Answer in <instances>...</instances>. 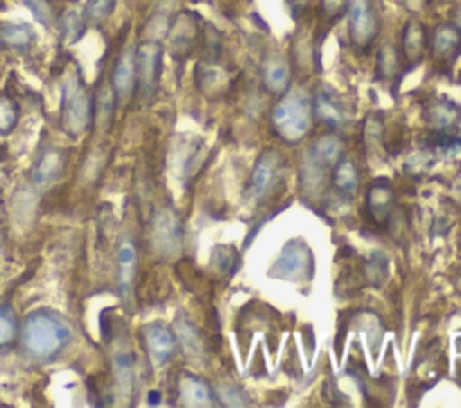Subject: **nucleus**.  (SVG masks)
I'll return each instance as SVG.
<instances>
[{"label":"nucleus","mask_w":461,"mask_h":408,"mask_svg":"<svg viewBox=\"0 0 461 408\" xmlns=\"http://www.w3.org/2000/svg\"><path fill=\"white\" fill-rule=\"evenodd\" d=\"M70 325L50 311L31 313L22 325V345L27 354L40 359L58 356L70 341Z\"/></svg>","instance_id":"1"},{"label":"nucleus","mask_w":461,"mask_h":408,"mask_svg":"<svg viewBox=\"0 0 461 408\" xmlns=\"http://www.w3.org/2000/svg\"><path fill=\"white\" fill-rule=\"evenodd\" d=\"M312 120V101L299 90L285 92L270 111V122L276 135L288 144L301 142L310 133Z\"/></svg>","instance_id":"2"},{"label":"nucleus","mask_w":461,"mask_h":408,"mask_svg":"<svg viewBox=\"0 0 461 408\" xmlns=\"http://www.w3.org/2000/svg\"><path fill=\"white\" fill-rule=\"evenodd\" d=\"M92 115V102L88 90L83 86L77 74H72L63 84L61 97V124L68 135H81Z\"/></svg>","instance_id":"3"},{"label":"nucleus","mask_w":461,"mask_h":408,"mask_svg":"<svg viewBox=\"0 0 461 408\" xmlns=\"http://www.w3.org/2000/svg\"><path fill=\"white\" fill-rule=\"evenodd\" d=\"M348 31L349 40L358 49H367L380 32V16L373 0H348Z\"/></svg>","instance_id":"4"},{"label":"nucleus","mask_w":461,"mask_h":408,"mask_svg":"<svg viewBox=\"0 0 461 408\" xmlns=\"http://www.w3.org/2000/svg\"><path fill=\"white\" fill-rule=\"evenodd\" d=\"M313 257L308 244L301 239L288 241L279 257L274 261L270 268V275L277 279H290V280H303L312 277Z\"/></svg>","instance_id":"5"},{"label":"nucleus","mask_w":461,"mask_h":408,"mask_svg":"<svg viewBox=\"0 0 461 408\" xmlns=\"http://www.w3.org/2000/svg\"><path fill=\"white\" fill-rule=\"evenodd\" d=\"M137 63V79L140 92L148 97L155 92L160 77L162 65V47L157 41H146L135 52Z\"/></svg>","instance_id":"6"},{"label":"nucleus","mask_w":461,"mask_h":408,"mask_svg":"<svg viewBox=\"0 0 461 408\" xmlns=\"http://www.w3.org/2000/svg\"><path fill=\"white\" fill-rule=\"evenodd\" d=\"M153 244H155L157 253H160L164 257H173L180 252V246H182L180 223L173 210L164 208L155 216Z\"/></svg>","instance_id":"7"},{"label":"nucleus","mask_w":461,"mask_h":408,"mask_svg":"<svg viewBox=\"0 0 461 408\" xmlns=\"http://www.w3.org/2000/svg\"><path fill=\"white\" fill-rule=\"evenodd\" d=\"M142 338H144L148 358L151 359L153 365L160 367L171 358L176 345V338L169 327L158 322L148 324L142 327Z\"/></svg>","instance_id":"8"},{"label":"nucleus","mask_w":461,"mask_h":408,"mask_svg":"<svg viewBox=\"0 0 461 408\" xmlns=\"http://www.w3.org/2000/svg\"><path fill=\"white\" fill-rule=\"evenodd\" d=\"M279 167H281L279 155L272 149L265 151L256 160V165H254L252 176H250V192L256 200H261L274 187Z\"/></svg>","instance_id":"9"},{"label":"nucleus","mask_w":461,"mask_h":408,"mask_svg":"<svg viewBox=\"0 0 461 408\" xmlns=\"http://www.w3.org/2000/svg\"><path fill=\"white\" fill-rule=\"evenodd\" d=\"M312 110H313V115L321 122H324V124H328L330 128H335V129L342 128L346 124V120H348V115H346L342 104L324 86H321V88H317L313 92Z\"/></svg>","instance_id":"10"},{"label":"nucleus","mask_w":461,"mask_h":408,"mask_svg":"<svg viewBox=\"0 0 461 408\" xmlns=\"http://www.w3.org/2000/svg\"><path fill=\"white\" fill-rule=\"evenodd\" d=\"M366 208L373 223L385 225L393 208V189L387 180H375L366 196Z\"/></svg>","instance_id":"11"},{"label":"nucleus","mask_w":461,"mask_h":408,"mask_svg":"<svg viewBox=\"0 0 461 408\" xmlns=\"http://www.w3.org/2000/svg\"><path fill=\"white\" fill-rule=\"evenodd\" d=\"M137 81V63H135V50L131 47L124 49L119 56L115 68H113V93L121 102H124L130 93L133 92Z\"/></svg>","instance_id":"12"},{"label":"nucleus","mask_w":461,"mask_h":408,"mask_svg":"<svg viewBox=\"0 0 461 408\" xmlns=\"http://www.w3.org/2000/svg\"><path fill=\"white\" fill-rule=\"evenodd\" d=\"M461 49V29L456 23H441L430 38V52L436 59H450Z\"/></svg>","instance_id":"13"},{"label":"nucleus","mask_w":461,"mask_h":408,"mask_svg":"<svg viewBox=\"0 0 461 408\" xmlns=\"http://www.w3.org/2000/svg\"><path fill=\"white\" fill-rule=\"evenodd\" d=\"M331 183L340 196L353 198L360 187V171L355 160L340 156L331 169Z\"/></svg>","instance_id":"14"},{"label":"nucleus","mask_w":461,"mask_h":408,"mask_svg":"<svg viewBox=\"0 0 461 408\" xmlns=\"http://www.w3.org/2000/svg\"><path fill=\"white\" fill-rule=\"evenodd\" d=\"M261 79H263V86L270 93L283 95L285 92L290 90V83H292V72L288 63L283 61L281 58L265 59L261 68Z\"/></svg>","instance_id":"15"},{"label":"nucleus","mask_w":461,"mask_h":408,"mask_svg":"<svg viewBox=\"0 0 461 408\" xmlns=\"http://www.w3.org/2000/svg\"><path fill=\"white\" fill-rule=\"evenodd\" d=\"M425 120L432 128L447 131L461 122V106L448 99H436L425 108Z\"/></svg>","instance_id":"16"},{"label":"nucleus","mask_w":461,"mask_h":408,"mask_svg":"<svg viewBox=\"0 0 461 408\" xmlns=\"http://www.w3.org/2000/svg\"><path fill=\"white\" fill-rule=\"evenodd\" d=\"M427 47V32L418 20H407L402 31V54L411 63L416 65L423 59Z\"/></svg>","instance_id":"17"},{"label":"nucleus","mask_w":461,"mask_h":408,"mask_svg":"<svg viewBox=\"0 0 461 408\" xmlns=\"http://www.w3.org/2000/svg\"><path fill=\"white\" fill-rule=\"evenodd\" d=\"M342 153H344V142L335 133H324L317 137L306 151V155H310L312 158H315L317 162L328 167H333L337 160L342 156Z\"/></svg>","instance_id":"18"},{"label":"nucleus","mask_w":461,"mask_h":408,"mask_svg":"<svg viewBox=\"0 0 461 408\" xmlns=\"http://www.w3.org/2000/svg\"><path fill=\"white\" fill-rule=\"evenodd\" d=\"M178 394H180V399H182V404H187V406H209V404H214V395L209 388V385L196 377V376H185L182 381H180V386H178Z\"/></svg>","instance_id":"19"},{"label":"nucleus","mask_w":461,"mask_h":408,"mask_svg":"<svg viewBox=\"0 0 461 408\" xmlns=\"http://www.w3.org/2000/svg\"><path fill=\"white\" fill-rule=\"evenodd\" d=\"M196 38V22L189 13H182L176 16L171 29V45L182 54L193 47Z\"/></svg>","instance_id":"20"},{"label":"nucleus","mask_w":461,"mask_h":408,"mask_svg":"<svg viewBox=\"0 0 461 408\" xmlns=\"http://www.w3.org/2000/svg\"><path fill=\"white\" fill-rule=\"evenodd\" d=\"M59 171H61V155L56 149H49L41 155L40 162L34 167V173H32L34 183L40 187H47L56 180Z\"/></svg>","instance_id":"21"},{"label":"nucleus","mask_w":461,"mask_h":408,"mask_svg":"<svg viewBox=\"0 0 461 408\" xmlns=\"http://www.w3.org/2000/svg\"><path fill=\"white\" fill-rule=\"evenodd\" d=\"M32 38H34L32 27L27 23H13V22L0 23V43L7 47L23 49L32 41Z\"/></svg>","instance_id":"22"},{"label":"nucleus","mask_w":461,"mask_h":408,"mask_svg":"<svg viewBox=\"0 0 461 408\" xmlns=\"http://www.w3.org/2000/svg\"><path fill=\"white\" fill-rule=\"evenodd\" d=\"M135 248L131 243H124L119 250V288L122 295H126L131 288L135 277Z\"/></svg>","instance_id":"23"},{"label":"nucleus","mask_w":461,"mask_h":408,"mask_svg":"<svg viewBox=\"0 0 461 408\" xmlns=\"http://www.w3.org/2000/svg\"><path fill=\"white\" fill-rule=\"evenodd\" d=\"M400 68V59L393 45H385L378 52V72L384 79H391L398 74Z\"/></svg>","instance_id":"24"},{"label":"nucleus","mask_w":461,"mask_h":408,"mask_svg":"<svg viewBox=\"0 0 461 408\" xmlns=\"http://www.w3.org/2000/svg\"><path fill=\"white\" fill-rule=\"evenodd\" d=\"M16 124V106L14 102L5 97L0 95V133H9Z\"/></svg>","instance_id":"25"},{"label":"nucleus","mask_w":461,"mask_h":408,"mask_svg":"<svg viewBox=\"0 0 461 408\" xmlns=\"http://www.w3.org/2000/svg\"><path fill=\"white\" fill-rule=\"evenodd\" d=\"M16 336V322L7 307H0V347L9 345Z\"/></svg>","instance_id":"26"},{"label":"nucleus","mask_w":461,"mask_h":408,"mask_svg":"<svg viewBox=\"0 0 461 408\" xmlns=\"http://www.w3.org/2000/svg\"><path fill=\"white\" fill-rule=\"evenodd\" d=\"M178 334H180V340H182L184 350H185L187 354H191L193 358H194V354H196V356H200V349H202V345H200V338H198V334H196L194 327L184 322V324H180V327H178Z\"/></svg>","instance_id":"27"},{"label":"nucleus","mask_w":461,"mask_h":408,"mask_svg":"<svg viewBox=\"0 0 461 408\" xmlns=\"http://www.w3.org/2000/svg\"><path fill=\"white\" fill-rule=\"evenodd\" d=\"M113 5H115V0H88L85 13L90 20L99 22V20H104L113 11Z\"/></svg>","instance_id":"28"},{"label":"nucleus","mask_w":461,"mask_h":408,"mask_svg":"<svg viewBox=\"0 0 461 408\" xmlns=\"http://www.w3.org/2000/svg\"><path fill=\"white\" fill-rule=\"evenodd\" d=\"M346 2L348 0H321L322 14L328 20H337L339 16H342V13H346Z\"/></svg>","instance_id":"29"},{"label":"nucleus","mask_w":461,"mask_h":408,"mask_svg":"<svg viewBox=\"0 0 461 408\" xmlns=\"http://www.w3.org/2000/svg\"><path fill=\"white\" fill-rule=\"evenodd\" d=\"M25 4L29 5V9L34 13V16L41 22V23H49L50 20V9L43 0H25Z\"/></svg>","instance_id":"30"},{"label":"nucleus","mask_w":461,"mask_h":408,"mask_svg":"<svg viewBox=\"0 0 461 408\" xmlns=\"http://www.w3.org/2000/svg\"><path fill=\"white\" fill-rule=\"evenodd\" d=\"M400 4L409 11V13H416L425 5V0H400Z\"/></svg>","instance_id":"31"},{"label":"nucleus","mask_w":461,"mask_h":408,"mask_svg":"<svg viewBox=\"0 0 461 408\" xmlns=\"http://www.w3.org/2000/svg\"><path fill=\"white\" fill-rule=\"evenodd\" d=\"M288 4H290V7H292V13H294V14H299V13L306 7L308 0H288Z\"/></svg>","instance_id":"32"},{"label":"nucleus","mask_w":461,"mask_h":408,"mask_svg":"<svg viewBox=\"0 0 461 408\" xmlns=\"http://www.w3.org/2000/svg\"><path fill=\"white\" fill-rule=\"evenodd\" d=\"M454 23L461 29V0H459V4L454 9Z\"/></svg>","instance_id":"33"},{"label":"nucleus","mask_w":461,"mask_h":408,"mask_svg":"<svg viewBox=\"0 0 461 408\" xmlns=\"http://www.w3.org/2000/svg\"><path fill=\"white\" fill-rule=\"evenodd\" d=\"M157 397H160V395H158V394H149V403L155 404V403H157Z\"/></svg>","instance_id":"34"}]
</instances>
